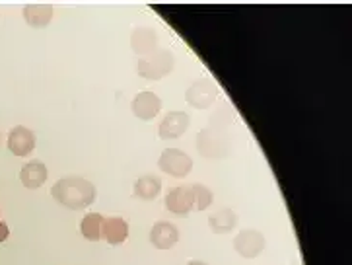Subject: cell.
<instances>
[{"label":"cell","mask_w":352,"mask_h":265,"mask_svg":"<svg viewBox=\"0 0 352 265\" xmlns=\"http://www.w3.org/2000/svg\"><path fill=\"white\" fill-rule=\"evenodd\" d=\"M47 166L41 160H30L20 170V182L28 189H39L47 182Z\"/></svg>","instance_id":"5bb4252c"},{"label":"cell","mask_w":352,"mask_h":265,"mask_svg":"<svg viewBox=\"0 0 352 265\" xmlns=\"http://www.w3.org/2000/svg\"><path fill=\"white\" fill-rule=\"evenodd\" d=\"M216 98H218V88L210 78L195 81L185 92V102L195 109H206V107L214 105Z\"/></svg>","instance_id":"5b68a950"},{"label":"cell","mask_w":352,"mask_h":265,"mask_svg":"<svg viewBox=\"0 0 352 265\" xmlns=\"http://www.w3.org/2000/svg\"><path fill=\"white\" fill-rule=\"evenodd\" d=\"M10 236V229H8V224L4 222V220H0V244L6 242V238Z\"/></svg>","instance_id":"ffe728a7"},{"label":"cell","mask_w":352,"mask_h":265,"mask_svg":"<svg viewBox=\"0 0 352 265\" xmlns=\"http://www.w3.org/2000/svg\"><path fill=\"white\" fill-rule=\"evenodd\" d=\"M6 145H8V150H10L14 156H20V158L30 156L35 150L34 131L23 127V125H18V127H14L10 133H8Z\"/></svg>","instance_id":"ba28073f"},{"label":"cell","mask_w":352,"mask_h":265,"mask_svg":"<svg viewBox=\"0 0 352 265\" xmlns=\"http://www.w3.org/2000/svg\"><path fill=\"white\" fill-rule=\"evenodd\" d=\"M22 16L28 25L41 30V28H47L53 20V6L43 4V2H30V4H23Z\"/></svg>","instance_id":"7c38bea8"},{"label":"cell","mask_w":352,"mask_h":265,"mask_svg":"<svg viewBox=\"0 0 352 265\" xmlns=\"http://www.w3.org/2000/svg\"><path fill=\"white\" fill-rule=\"evenodd\" d=\"M103 219L100 213H88L82 222H80V232H82V236L86 238V240H90V242H98V240H102V234H103Z\"/></svg>","instance_id":"ac0fdd59"},{"label":"cell","mask_w":352,"mask_h":265,"mask_svg":"<svg viewBox=\"0 0 352 265\" xmlns=\"http://www.w3.org/2000/svg\"><path fill=\"white\" fill-rule=\"evenodd\" d=\"M166 207L170 213L177 215V217H187L193 211V193L191 187L187 185H177L171 187L166 195Z\"/></svg>","instance_id":"9c48e42d"},{"label":"cell","mask_w":352,"mask_h":265,"mask_svg":"<svg viewBox=\"0 0 352 265\" xmlns=\"http://www.w3.org/2000/svg\"><path fill=\"white\" fill-rule=\"evenodd\" d=\"M191 125V117L187 116L185 112H170L168 116L160 121V138L164 140H173L185 135V131Z\"/></svg>","instance_id":"52a82bcc"},{"label":"cell","mask_w":352,"mask_h":265,"mask_svg":"<svg viewBox=\"0 0 352 265\" xmlns=\"http://www.w3.org/2000/svg\"><path fill=\"white\" fill-rule=\"evenodd\" d=\"M131 109L140 121H152L162 112V100L154 92H140L135 96Z\"/></svg>","instance_id":"8fae6325"},{"label":"cell","mask_w":352,"mask_h":265,"mask_svg":"<svg viewBox=\"0 0 352 265\" xmlns=\"http://www.w3.org/2000/svg\"><path fill=\"white\" fill-rule=\"evenodd\" d=\"M191 193H193V211H206L214 201L212 191L203 184L191 185Z\"/></svg>","instance_id":"d6986e66"},{"label":"cell","mask_w":352,"mask_h":265,"mask_svg":"<svg viewBox=\"0 0 352 265\" xmlns=\"http://www.w3.org/2000/svg\"><path fill=\"white\" fill-rule=\"evenodd\" d=\"M179 242V231L175 224L168 220H158L152 231H150V244L156 250H171L175 244Z\"/></svg>","instance_id":"30bf717a"},{"label":"cell","mask_w":352,"mask_h":265,"mask_svg":"<svg viewBox=\"0 0 352 265\" xmlns=\"http://www.w3.org/2000/svg\"><path fill=\"white\" fill-rule=\"evenodd\" d=\"M238 224V215L232 209H220L208 217V226L214 234H228L236 229Z\"/></svg>","instance_id":"2e32d148"},{"label":"cell","mask_w":352,"mask_h":265,"mask_svg":"<svg viewBox=\"0 0 352 265\" xmlns=\"http://www.w3.org/2000/svg\"><path fill=\"white\" fill-rule=\"evenodd\" d=\"M131 47L138 57H146L158 49V35L150 28H137L131 35Z\"/></svg>","instance_id":"4fadbf2b"},{"label":"cell","mask_w":352,"mask_h":265,"mask_svg":"<svg viewBox=\"0 0 352 265\" xmlns=\"http://www.w3.org/2000/svg\"><path fill=\"white\" fill-rule=\"evenodd\" d=\"M102 238L109 246H121L129 238V224L121 217H111L103 222Z\"/></svg>","instance_id":"9a60e30c"},{"label":"cell","mask_w":352,"mask_h":265,"mask_svg":"<svg viewBox=\"0 0 352 265\" xmlns=\"http://www.w3.org/2000/svg\"><path fill=\"white\" fill-rule=\"evenodd\" d=\"M51 195L58 205L70 211H80V209H88L94 205L98 191L90 180H84L80 176H67V178H60L57 184L51 187Z\"/></svg>","instance_id":"6da1fadb"},{"label":"cell","mask_w":352,"mask_h":265,"mask_svg":"<svg viewBox=\"0 0 352 265\" xmlns=\"http://www.w3.org/2000/svg\"><path fill=\"white\" fill-rule=\"evenodd\" d=\"M267 246V240L259 231H253V229H248V231H241L234 238V248L241 257L245 259H255L257 255L261 254Z\"/></svg>","instance_id":"8992f818"},{"label":"cell","mask_w":352,"mask_h":265,"mask_svg":"<svg viewBox=\"0 0 352 265\" xmlns=\"http://www.w3.org/2000/svg\"><path fill=\"white\" fill-rule=\"evenodd\" d=\"M158 168L162 172L173 178H185L193 170V160L187 152L179 149H166L158 160Z\"/></svg>","instance_id":"277c9868"},{"label":"cell","mask_w":352,"mask_h":265,"mask_svg":"<svg viewBox=\"0 0 352 265\" xmlns=\"http://www.w3.org/2000/svg\"><path fill=\"white\" fill-rule=\"evenodd\" d=\"M197 150L208 160H220L230 154V138L224 129L206 127L197 135Z\"/></svg>","instance_id":"3957f363"},{"label":"cell","mask_w":352,"mask_h":265,"mask_svg":"<svg viewBox=\"0 0 352 265\" xmlns=\"http://www.w3.org/2000/svg\"><path fill=\"white\" fill-rule=\"evenodd\" d=\"M160 191H162V180L152 173L142 176L135 184V197L142 201H154L160 195Z\"/></svg>","instance_id":"e0dca14e"},{"label":"cell","mask_w":352,"mask_h":265,"mask_svg":"<svg viewBox=\"0 0 352 265\" xmlns=\"http://www.w3.org/2000/svg\"><path fill=\"white\" fill-rule=\"evenodd\" d=\"M187 265H206V264L205 262H197V259H195V262H189Z\"/></svg>","instance_id":"44dd1931"},{"label":"cell","mask_w":352,"mask_h":265,"mask_svg":"<svg viewBox=\"0 0 352 265\" xmlns=\"http://www.w3.org/2000/svg\"><path fill=\"white\" fill-rule=\"evenodd\" d=\"M175 67V57L168 49H156L154 53H150L146 57H140L137 63L138 76L146 78V81H162L164 76H168Z\"/></svg>","instance_id":"7a4b0ae2"}]
</instances>
